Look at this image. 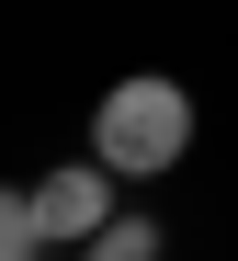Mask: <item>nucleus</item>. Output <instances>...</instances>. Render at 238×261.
<instances>
[{
	"instance_id": "nucleus-1",
	"label": "nucleus",
	"mask_w": 238,
	"mask_h": 261,
	"mask_svg": "<svg viewBox=\"0 0 238 261\" xmlns=\"http://www.w3.org/2000/svg\"><path fill=\"white\" fill-rule=\"evenodd\" d=\"M193 159V91H181L170 68H136L114 80L102 102H91V170L125 193V182H170V170Z\"/></svg>"
},
{
	"instance_id": "nucleus-2",
	"label": "nucleus",
	"mask_w": 238,
	"mask_h": 261,
	"mask_svg": "<svg viewBox=\"0 0 238 261\" xmlns=\"http://www.w3.org/2000/svg\"><path fill=\"white\" fill-rule=\"evenodd\" d=\"M114 204H125V193H114V182H102L91 159H57V170H34V182H23V216H34V250H80V239L102 227Z\"/></svg>"
},
{
	"instance_id": "nucleus-3",
	"label": "nucleus",
	"mask_w": 238,
	"mask_h": 261,
	"mask_svg": "<svg viewBox=\"0 0 238 261\" xmlns=\"http://www.w3.org/2000/svg\"><path fill=\"white\" fill-rule=\"evenodd\" d=\"M159 250H170V239H159V216H136V204H114V216H102V227H91V239H80L68 261H159Z\"/></svg>"
},
{
	"instance_id": "nucleus-4",
	"label": "nucleus",
	"mask_w": 238,
	"mask_h": 261,
	"mask_svg": "<svg viewBox=\"0 0 238 261\" xmlns=\"http://www.w3.org/2000/svg\"><path fill=\"white\" fill-rule=\"evenodd\" d=\"M0 261H45L34 250V216H23V182H0Z\"/></svg>"
}]
</instances>
